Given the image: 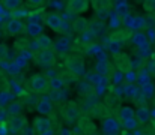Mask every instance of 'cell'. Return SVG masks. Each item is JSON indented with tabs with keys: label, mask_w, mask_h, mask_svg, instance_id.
<instances>
[{
	"label": "cell",
	"mask_w": 155,
	"mask_h": 135,
	"mask_svg": "<svg viewBox=\"0 0 155 135\" xmlns=\"http://www.w3.org/2000/svg\"><path fill=\"white\" fill-rule=\"evenodd\" d=\"M23 110V104L21 102H18V101H15V102H11L9 104V107H8V110H6V113L11 116V117H17L18 114H20V111Z\"/></svg>",
	"instance_id": "d6986e66"
},
{
	"label": "cell",
	"mask_w": 155,
	"mask_h": 135,
	"mask_svg": "<svg viewBox=\"0 0 155 135\" xmlns=\"http://www.w3.org/2000/svg\"><path fill=\"white\" fill-rule=\"evenodd\" d=\"M60 78L65 81V84H69L71 81H74V80L77 78V75H74V74H72V72H69V71H65V72H62Z\"/></svg>",
	"instance_id": "d4e9b609"
},
{
	"label": "cell",
	"mask_w": 155,
	"mask_h": 135,
	"mask_svg": "<svg viewBox=\"0 0 155 135\" xmlns=\"http://www.w3.org/2000/svg\"><path fill=\"white\" fill-rule=\"evenodd\" d=\"M151 74L155 77V63H152V65H151Z\"/></svg>",
	"instance_id": "e575fe53"
},
{
	"label": "cell",
	"mask_w": 155,
	"mask_h": 135,
	"mask_svg": "<svg viewBox=\"0 0 155 135\" xmlns=\"http://www.w3.org/2000/svg\"><path fill=\"white\" fill-rule=\"evenodd\" d=\"M105 104L108 105L107 108H117L119 107V98L116 96V95H110V96H107L105 98Z\"/></svg>",
	"instance_id": "603a6c76"
},
{
	"label": "cell",
	"mask_w": 155,
	"mask_h": 135,
	"mask_svg": "<svg viewBox=\"0 0 155 135\" xmlns=\"http://www.w3.org/2000/svg\"><path fill=\"white\" fill-rule=\"evenodd\" d=\"M117 116H119V119H120L122 123H128V122H134L136 120V111L131 107H128V105L120 107Z\"/></svg>",
	"instance_id": "7c38bea8"
},
{
	"label": "cell",
	"mask_w": 155,
	"mask_h": 135,
	"mask_svg": "<svg viewBox=\"0 0 155 135\" xmlns=\"http://www.w3.org/2000/svg\"><path fill=\"white\" fill-rule=\"evenodd\" d=\"M24 30H26V26H24V23H23L21 18L14 17V18L8 23V33H9L11 36H18V35L23 33Z\"/></svg>",
	"instance_id": "52a82bcc"
},
{
	"label": "cell",
	"mask_w": 155,
	"mask_h": 135,
	"mask_svg": "<svg viewBox=\"0 0 155 135\" xmlns=\"http://www.w3.org/2000/svg\"><path fill=\"white\" fill-rule=\"evenodd\" d=\"M101 128H103L105 135H119V132H120V125L113 116H105L104 117Z\"/></svg>",
	"instance_id": "277c9868"
},
{
	"label": "cell",
	"mask_w": 155,
	"mask_h": 135,
	"mask_svg": "<svg viewBox=\"0 0 155 135\" xmlns=\"http://www.w3.org/2000/svg\"><path fill=\"white\" fill-rule=\"evenodd\" d=\"M65 66L69 72H72L74 75H81L84 72V62L80 56H69L65 60Z\"/></svg>",
	"instance_id": "6da1fadb"
},
{
	"label": "cell",
	"mask_w": 155,
	"mask_h": 135,
	"mask_svg": "<svg viewBox=\"0 0 155 135\" xmlns=\"http://www.w3.org/2000/svg\"><path fill=\"white\" fill-rule=\"evenodd\" d=\"M24 32L27 33L29 38L38 39L41 35H44V26L39 24V23H29V24L26 26V30H24Z\"/></svg>",
	"instance_id": "4fadbf2b"
},
{
	"label": "cell",
	"mask_w": 155,
	"mask_h": 135,
	"mask_svg": "<svg viewBox=\"0 0 155 135\" xmlns=\"http://www.w3.org/2000/svg\"><path fill=\"white\" fill-rule=\"evenodd\" d=\"M75 135H80V134H75Z\"/></svg>",
	"instance_id": "d590c367"
},
{
	"label": "cell",
	"mask_w": 155,
	"mask_h": 135,
	"mask_svg": "<svg viewBox=\"0 0 155 135\" xmlns=\"http://www.w3.org/2000/svg\"><path fill=\"white\" fill-rule=\"evenodd\" d=\"M125 77H127V80H128V81H134V80L137 78V77H136V74H134L133 71H131V72H128V74H125Z\"/></svg>",
	"instance_id": "836d02e7"
},
{
	"label": "cell",
	"mask_w": 155,
	"mask_h": 135,
	"mask_svg": "<svg viewBox=\"0 0 155 135\" xmlns=\"http://www.w3.org/2000/svg\"><path fill=\"white\" fill-rule=\"evenodd\" d=\"M9 99H11V93H9L8 90L0 92V107H5V105L9 102Z\"/></svg>",
	"instance_id": "484cf974"
},
{
	"label": "cell",
	"mask_w": 155,
	"mask_h": 135,
	"mask_svg": "<svg viewBox=\"0 0 155 135\" xmlns=\"http://www.w3.org/2000/svg\"><path fill=\"white\" fill-rule=\"evenodd\" d=\"M36 111H38V113H39L42 117H45V116L51 114V113H53L51 101H50L48 98H42L39 102H36Z\"/></svg>",
	"instance_id": "5bb4252c"
},
{
	"label": "cell",
	"mask_w": 155,
	"mask_h": 135,
	"mask_svg": "<svg viewBox=\"0 0 155 135\" xmlns=\"http://www.w3.org/2000/svg\"><path fill=\"white\" fill-rule=\"evenodd\" d=\"M146 24V20L145 18H140V17H134V23H133V27L134 29H140Z\"/></svg>",
	"instance_id": "83f0119b"
},
{
	"label": "cell",
	"mask_w": 155,
	"mask_h": 135,
	"mask_svg": "<svg viewBox=\"0 0 155 135\" xmlns=\"http://www.w3.org/2000/svg\"><path fill=\"white\" fill-rule=\"evenodd\" d=\"M91 3L86 0H71L68 2V11L72 14H84L89 9Z\"/></svg>",
	"instance_id": "30bf717a"
},
{
	"label": "cell",
	"mask_w": 155,
	"mask_h": 135,
	"mask_svg": "<svg viewBox=\"0 0 155 135\" xmlns=\"http://www.w3.org/2000/svg\"><path fill=\"white\" fill-rule=\"evenodd\" d=\"M36 45H38V50H48L51 47V39L47 36V35H41L38 39H36Z\"/></svg>",
	"instance_id": "44dd1931"
},
{
	"label": "cell",
	"mask_w": 155,
	"mask_h": 135,
	"mask_svg": "<svg viewBox=\"0 0 155 135\" xmlns=\"http://www.w3.org/2000/svg\"><path fill=\"white\" fill-rule=\"evenodd\" d=\"M0 89H2V92L3 90H8V81H6V78L0 74Z\"/></svg>",
	"instance_id": "1f68e13d"
},
{
	"label": "cell",
	"mask_w": 155,
	"mask_h": 135,
	"mask_svg": "<svg viewBox=\"0 0 155 135\" xmlns=\"http://www.w3.org/2000/svg\"><path fill=\"white\" fill-rule=\"evenodd\" d=\"M136 120L142 125L148 123L151 120V110L146 108V107H142V108H137L136 110Z\"/></svg>",
	"instance_id": "2e32d148"
},
{
	"label": "cell",
	"mask_w": 155,
	"mask_h": 135,
	"mask_svg": "<svg viewBox=\"0 0 155 135\" xmlns=\"http://www.w3.org/2000/svg\"><path fill=\"white\" fill-rule=\"evenodd\" d=\"M38 59H39V63L44 65V66H53L57 59H56V53L54 50L48 48V50H41L39 54H38Z\"/></svg>",
	"instance_id": "ba28073f"
},
{
	"label": "cell",
	"mask_w": 155,
	"mask_h": 135,
	"mask_svg": "<svg viewBox=\"0 0 155 135\" xmlns=\"http://www.w3.org/2000/svg\"><path fill=\"white\" fill-rule=\"evenodd\" d=\"M8 54H9V51H8V47H6L5 44H0V62L6 60Z\"/></svg>",
	"instance_id": "f1b7e54d"
},
{
	"label": "cell",
	"mask_w": 155,
	"mask_h": 135,
	"mask_svg": "<svg viewBox=\"0 0 155 135\" xmlns=\"http://www.w3.org/2000/svg\"><path fill=\"white\" fill-rule=\"evenodd\" d=\"M133 101L139 105V108H142V107H145V102H146V96H145V93H140V92H137L136 95H134V98H133Z\"/></svg>",
	"instance_id": "cb8c5ba5"
},
{
	"label": "cell",
	"mask_w": 155,
	"mask_h": 135,
	"mask_svg": "<svg viewBox=\"0 0 155 135\" xmlns=\"http://www.w3.org/2000/svg\"><path fill=\"white\" fill-rule=\"evenodd\" d=\"M107 50L113 54V57L117 56V54H120V53H122V41L117 39L116 36H111V38L107 41Z\"/></svg>",
	"instance_id": "9a60e30c"
},
{
	"label": "cell",
	"mask_w": 155,
	"mask_h": 135,
	"mask_svg": "<svg viewBox=\"0 0 155 135\" xmlns=\"http://www.w3.org/2000/svg\"><path fill=\"white\" fill-rule=\"evenodd\" d=\"M2 6H5L8 11H17L20 6H23V2H20V0H5V2H2Z\"/></svg>",
	"instance_id": "7402d4cb"
},
{
	"label": "cell",
	"mask_w": 155,
	"mask_h": 135,
	"mask_svg": "<svg viewBox=\"0 0 155 135\" xmlns=\"http://www.w3.org/2000/svg\"><path fill=\"white\" fill-rule=\"evenodd\" d=\"M113 62H114V66L117 68V71H119L120 74H128V72L133 71V62H131V59H130L127 54H124V53L114 56V57H113Z\"/></svg>",
	"instance_id": "7a4b0ae2"
},
{
	"label": "cell",
	"mask_w": 155,
	"mask_h": 135,
	"mask_svg": "<svg viewBox=\"0 0 155 135\" xmlns=\"http://www.w3.org/2000/svg\"><path fill=\"white\" fill-rule=\"evenodd\" d=\"M130 39H131V44L136 45V47H139V48H143L145 45H148V38H146V35L142 33V32L133 33Z\"/></svg>",
	"instance_id": "e0dca14e"
},
{
	"label": "cell",
	"mask_w": 155,
	"mask_h": 135,
	"mask_svg": "<svg viewBox=\"0 0 155 135\" xmlns=\"http://www.w3.org/2000/svg\"><path fill=\"white\" fill-rule=\"evenodd\" d=\"M57 47H59V48H57L59 51H63V53H65V51L68 50V42H66V41H59V42H57Z\"/></svg>",
	"instance_id": "4dcf8cb0"
},
{
	"label": "cell",
	"mask_w": 155,
	"mask_h": 135,
	"mask_svg": "<svg viewBox=\"0 0 155 135\" xmlns=\"http://www.w3.org/2000/svg\"><path fill=\"white\" fill-rule=\"evenodd\" d=\"M6 125H8V129H9L11 132H20V131H23V129L27 126V119H26L24 116L11 117V119L6 122Z\"/></svg>",
	"instance_id": "5b68a950"
},
{
	"label": "cell",
	"mask_w": 155,
	"mask_h": 135,
	"mask_svg": "<svg viewBox=\"0 0 155 135\" xmlns=\"http://www.w3.org/2000/svg\"><path fill=\"white\" fill-rule=\"evenodd\" d=\"M65 119H66V122H69V123H74L75 120H78V117H80V108H78V105L77 104H74V102H69L66 107H65Z\"/></svg>",
	"instance_id": "8fae6325"
},
{
	"label": "cell",
	"mask_w": 155,
	"mask_h": 135,
	"mask_svg": "<svg viewBox=\"0 0 155 135\" xmlns=\"http://www.w3.org/2000/svg\"><path fill=\"white\" fill-rule=\"evenodd\" d=\"M26 6L33 8V11H36V12H38V9L41 11V8L44 6V3H42V2H39V0H30V2H26Z\"/></svg>",
	"instance_id": "4316f807"
},
{
	"label": "cell",
	"mask_w": 155,
	"mask_h": 135,
	"mask_svg": "<svg viewBox=\"0 0 155 135\" xmlns=\"http://www.w3.org/2000/svg\"><path fill=\"white\" fill-rule=\"evenodd\" d=\"M86 27H87V21H86V18H83V17H77V18L72 21V29H74L75 32H83V30H86Z\"/></svg>",
	"instance_id": "ffe728a7"
},
{
	"label": "cell",
	"mask_w": 155,
	"mask_h": 135,
	"mask_svg": "<svg viewBox=\"0 0 155 135\" xmlns=\"http://www.w3.org/2000/svg\"><path fill=\"white\" fill-rule=\"evenodd\" d=\"M33 131L38 134H47L51 131V120L47 117H36L33 122Z\"/></svg>",
	"instance_id": "8992f818"
},
{
	"label": "cell",
	"mask_w": 155,
	"mask_h": 135,
	"mask_svg": "<svg viewBox=\"0 0 155 135\" xmlns=\"http://www.w3.org/2000/svg\"><path fill=\"white\" fill-rule=\"evenodd\" d=\"M63 86H65V81L59 77V75H54L51 77L50 80H48V87L53 90V92H59V90L63 89Z\"/></svg>",
	"instance_id": "ac0fdd59"
},
{
	"label": "cell",
	"mask_w": 155,
	"mask_h": 135,
	"mask_svg": "<svg viewBox=\"0 0 155 135\" xmlns=\"http://www.w3.org/2000/svg\"><path fill=\"white\" fill-rule=\"evenodd\" d=\"M44 23L48 29H51L53 32H60L63 21H62V17L59 14H48V15H45Z\"/></svg>",
	"instance_id": "9c48e42d"
},
{
	"label": "cell",
	"mask_w": 155,
	"mask_h": 135,
	"mask_svg": "<svg viewBox=\"0 0 155 135\" xmlns=\"http://www.w3.org/2000/svg\"><path fill=\"white\" fill-rule=\"evenodd\" d=\"M97 72H101V74L108 72V65H107V62H100V63L97 65Z\"/></svg>",
	"instance_id": "f546056e"
},
{
	"label": "cell",
	"mask_w": 155,
	"mask_h": 135,
	"mask_svg": "<svg viewBox=\"0 0 155 135\" xmlns=\"http://www.w3.org/2000/svg\"><path fill=\"white\" fill-rule=\"evenodd\" d=\"M155 2H148V3H145V9L146 11H149V12H155Z\"/></svg>",
	"instance_id": "d6a6232c"
},
{
	"label": "cell",
	"mask_w": 155,
	"mask_h": 135,
	"mask_svg": "<svg viewBox=\"0 0 155 135\" xmlns=\"http://www.w3.org/2000/svg\"><path fill=\"white\" fill-rule=\"evenodd\" d=\"M29 84H30V89L35 93H42L45 92L48 87V80L44 74H35L32 75V78L29 80Z\"/></svg>",
	"instance_id": "3957f363"
}]
</instances>
